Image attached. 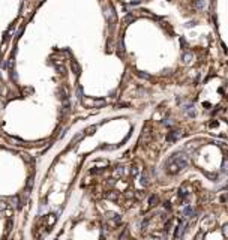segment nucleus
Segmentation results:
<instances>
[{"instance_id": "obj_13", "label": "nucleus", "mask_w": 228, "mask_h": 240, "mask_svg": "<svg viewBox=\"0 0 228 240\" xmlns=\"http://www.w3.org/2000/svg\"><path fill=\"white\" fill-rule=\"evenodd\" d=\"M6 209H8V204H6V201L0 200V212H5Z\"/></svg>"}, {"instance_id": "obj_2", "label": "nucleus", "mask_w": 228, "mask_h": 240, "mask_svg": "<svg viewBox=\"0 0 228 240\" xmlns=\"http://www.w3.org/2000/svg\"><path fill=\"white\" fill-rule=\"evenodd\" d=\"M186 222L183 221V219H180V222H179V225H177V228H176V231H174V237L176 239H180L183 236V233H185V230H186Z\"/></svg>"}, {"instance_id": "obj_25", "label": "nucleus", "mask_w": 228, "mask_h": 240, "mask_svg": "<svg viewBox=\"0 0 228 240\" xmlns=\"http://www.w3.org/2000/svg\"><path fill=\"white\" fill-rule=\"evenodd\" d=\"M165 209L167 210H171V204L170 203H165Z\"/></svg>"}, {"instance_id": "obj_4", "label": "nucleus", "mask_w": 228, "mask_h": 240, "mask_svg": "<svg viewBox=\"0 0 228 240\" xmlns=\"http://www.w3.org/2000/svg\"><path fill=\"white\" fill-rule=\"evenodd\" d=\"M183 215L186 216V218H191V219H194L197 215H195V212H194V209L191 207V206H186V207L183 209Z\"/></svg>"}, {"instance_id": "obj_24", "label": "nucleus", "mask_w": 228, "mask_h": 240, "mask_svg": "<svg viewBox=\"0 0 228 240\" xmlns=\"http://www.w3.org/2000/svg\"><path fill=\"white\" fill-rule=\"evenodd\" d=\"M138 173V167H132V174H137Z\"/></svg>"}, {"instance_id": "obj_7", "label": "nucleus", "mask_w": 228, "mask_h": 240, "mask_svg": "<svg viewBox=\"0 0 228 240\" xmlns=\"http://www.w3.org/2000/svg\"><path fill=\"white\" fill-rule=\"evenodd\" d=\"M192 57H194V54H192L191 51L185 53V54H183V62H185V63H191V62H192Z\"/></svg>"}, {"instance_id": "obj_1", "label": "nucleus", "mask_w": 228, "mask_h": 240, "mask_svg": "<svg viewBox=\"0 0 228 240\" xmlns=\"http://www.w3.org/2000/svg\"><path fill=\"white\" fill-rule=\"evenodd\" d=\"M188 164H189V158L185 152H177V153H173V155L168 158L167 161V170L171 174H177L182 170H185Z\"/></svg>"}, {"instance_id": "obj_21", "label": "nucleus", "mask_w": 228, "mask_h": 240, "mask_svg": "<svg viewBox=\"0 0 228 240\" xmlns=\"http://www.w3.org/2000/svg\"><path fill=\"white\" fill-rule=\"evenodd\" d=\"M221 201H222V203H227V201H228V194H227V195H222V197H221Z\"/></svg>"}, {"instance_id": "obj_23", "label": "nucleus", "mask_w": 228, "mask_h": 240, "mask_svg": "<svg viewBox=\"0 0 228 240\" xmlns=\"http://www.w3.org/2000/svg\"><path fill=\"white\" fill-rule=\"evenodd\" d=\"M125 21H126V23H132V21H134V18H132V17H126V18H125Z\"/></svg>"}, {"instance_id": "obj_12", "label": "nucleus", "mask_w": 228, "mask_h": 240, "mask_svg": "<svg viewBox=\"0 0 228 240\" xmlns=\"http://www.w3.org/2000/svg\"><path fill=\"white\" fill-rule=\"evenodd\" d=\"M222 173H224V174H227V173H228V159H225V161L222 162Z\"/></svg>"}, {"instance_id": "obj_27", "label": "nucleus", "mask_w": 228, "mask_h": 240, "mask_svg": "<svg viewBox=\"0 0 228 240\" xmlns=\"http://www.w3.org/2000/svg\"><path fill=\"white\" fill-rule=\"evenodd\" d=\"M39 2H42V0H39Z\"/></svg>"}, {"instance_id": "obj_6", "label": "nucleus", "mask_w": 228, "mask_h": 240, "mask_svg": "<svg viewBox=\"0 0 228 240\" xmlns=\"http://www.w3.org/2000/svg\"><path fill=\"white\" fill-rule=\"evenodd\" d=\"M105 198H108V200H113V201H116V200L119 198V194H117L116 191H110L108 194L105 195Z\"/></svg>"}, {"instance_id": "obj_19", "label": "nucleus", "mask_w": 228, "mask_h": 240, "mask_svg": "<svg viewBox=\"0 0 228 240\" xmlns=\"http://www.w3.org/2000/svg\"><path fill=\"white\" fill-rule=\"evenodd\" d=\"M95 131H96V126H90V128L87 129L86 132H87V134H93V132H95Z\"/></svg>"}, {"instance_id": "obj_26", "label": "nucleus", "mask_w": 228, "mask_h": 240, "mask_svg": "<svg viewBox=\"0 0 228 240\" xmlns=\"http://www.w3.org/2000/svg\"><path fill=\"white\" fill-rule=\"evenodd\" d=\"M212 126H213V128H215V126H218V122H212L210 123V128H212Z\"/></svg>"}, {"instance_id": "obj_16", "label": "nucleus", "mask_w": 228, "mask_h": 240, "mask_svg": "<svg viewBox=\"0 0 228 240\" xmlns=\"http://www.w3.org/2000/svg\"><path fill=\"white\" fill-rule=\"evenodd\" d=\"M137 75L141 77V78H144V80H149V78H150V75H149V74H144V72H137Z\"/></svg>"}, {"instance_id": "obj_20", "label": "nucleus", "mask_w": 228, "mask_h": 240, "mask_svg": "<svg viewBox=\"0 0 228 240\" xmlns=\"http://www.w3.org/2000/svg\"><path fill=\"white\" fill-rule=\"evenodd\" d=\"M72 69H75V74H78V72H80V68H78V65L75 62L72 63Z\"/></svg>"}, {"instance_id": "obj_3", "label": "nucleus", "mask_w": 228, "mask_h": 240, "mask_svg": "<svg viewBox=\"0 0 228 240\" xmlns=\"http://www.w3.org/2000/svg\"><path fill=\"white\" fill-rule=\"evenodd\" d=\"M183 135V132L182 131H171V132H168L167 134V141H170V143H173V141H177V140Z\"/></svg>"}, {"instance_id": "obj_5", "label": "nucleus", "mask_w": 228, "mask_h": 240, "mask_svg": "<svg viewBox=\"0 0 228 240\" xmlns=\"http://www.w3.org/2000/svg\"><path fill=\"white\" fill-rule=\"evenodd\" d=\"M183 110H185V113H186L189 117H194V116H195V108H194L192 104H186V105L183 107Z\"/></svg>"}, {"instance_id": "obj_8", "label": "nucleus", "mask_w": 228, "mask_h": 240, "mask_svg": "<svg viewBox=\"0 0 228 240\" xmlns=\"http://www.w3.org/2000/svg\"><path fill=\"white\" fill-rule=\"evenodd\" d=\"M213 218H206L204 221H203V224H201V227H203L204 230H207V225H213Z\"/></svg>"}, {"instance_id": "obj_15", "label": "nucleus", "mask_w": 228, "mask_h": 240, "mask_svg": "<svg viewBox=\"0 0 228 240\" xmlns=\"http://www.w3.org/2000/svg\"><path fill=\"white\" fill-rule=\"evenodd\" d=\"M141 183H143L144 186H147V185H149V179H147V174H146V173H144V174L141 176Z\"/></svg>"}, {"instance_id": "obj_17", "label": "nucleus", "mask_w": 228, "mask_h": 240, "mask_svg": "<svg viewBox=\"0 0 228 240\" xmlns=\"http://www.w3.org/2000/svg\"><path fill=\"white\" fill-rule=\"evenodd\" d=\"M222 233H224V236H225V237H228V224L222 227Z\"/></svg>"}, {"instance_id": "obj_9", "label": "nucleus", "mask_w": 228, "mask_h": 240, "mask_svg": "<svg viewBox=\"0 0 228 240\" xmlns=\"http://www.w3.org/2000/svg\"><path fill=\"white\" fill-rule=\"evenodd\" d=\"M123 173H125V170H123V167H117V170L114 171V177H122L123 176Z\"/></svg>"}, {"instance_id": "obj_28", "label": "nucleus", "mask_w": 228, "mask_h": 240, "mask_svg": "<svg viewBox=\"0 0 228 240\" xmlns=\"http://www.w3.org/2000/svg\"><path fill=\"white\" fill-rule=\"evenodd\" d=\"M0 92H2V89H0Z\"/></svg>"}, {"instance_id": "obj_11", "label": "nucleus", "mask_w": 228, "mask_h": 240, "mask_svg": "<svg viewBox=\"0 0 228 240\" xmlns=\"http://www.w3.org/2000/svg\"><path fill=\"white\" fill-rule=\"evenodd\" d=\"M149 203H150V206H156L158 204V195H152L149 198Z\"/></svg>"}, {"instance_id": "obj_10", "label": "nucleus", "mask_w": 228, "mask_h": 240, "mask_svg": "<svg viewBox=\"0 0 228 240\" xmlns=\"http://www.w3.org/2000/svg\"><path fill=\"white\" fill-rule=\"evenodd\" d=\"M195 6H197L198 9H204V8H206V2H204V0H197V2H195Z\"/></svg>"}, {"instance_id": "obj_22", "label": "nucleus", "mask_w": 228, "mask_h": 240, "mask_svg": "<svg viewBox=\"0 0 228 240\" xmlns=\"http://www.w3.org/2000/svg\"><path fill=\"white\" fill-rule=\"evenodd\" d=\"M11 227H12V221H8V224H6V230L11 231Z\"/></svg>"}, {"instance_id": "obj_18", "label": "nucleus", "mask_w": 228, "mask_h": 240, "mask_svg": "<svg viewBox=\"0 0 228 240\" xmlns=\"http://www.w3.org/2000/svg\"><path fill=\"white\" fill-rule=\"evenodd\" d=\"M33 186V177L29 179V182H27V191H30V188Z\"/></svg>"}, {"instance_id": "obj_14", "label": "nucleus", "mask_w": 228, "mask_h": 240, "mask_svg": "<svg viewBox=\"0 0 228 240\" xmlns=\"http://www.w3.org/2000/svg\"><path fill=\"white\" fill-rule=\"evenodd\" d=\"M186 195H188L186 189H185V188H180V189H179V197H180V198H185Z\"/></svg>"}]
</instances>
